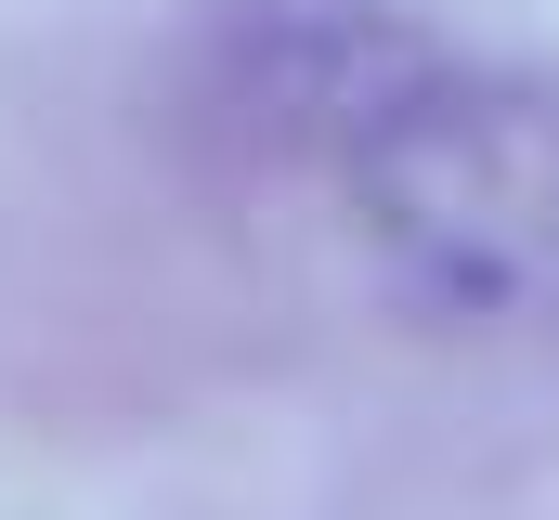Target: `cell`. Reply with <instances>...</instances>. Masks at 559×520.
I'll use <instances>...</instances> for the list:
<instances>
[{
  "mask_svg": "<svg viewBox=\"0 0 559 520\" xmlns=\"http://www.w3.org/2000/svg\"><path fill=\"white\" fill-rule=\"evenodd\" d=\"M338 235L417 339L559 326V92L508 66H429L338 169Z\"/></svg>",
  "mask_w": 559,
  "mask_h": 520,
  "instance_id": "cell-1",
  "label": "cell"
},
{
  "mask_svg": "<svg viewBox=\"0 0 559 520\" xmlns=\"http://www.w3.org/2000/svg\"><path fill=\"white\" fill-rule=\"evenodd\" d=\"M429 66L404 0H195L169 105L222 169H338Z\"/></svg>",
  "mask_w": 559,
  "mask_h": 520,
  "instance_id": "cell-2",
  "label": "cell"
}]
</instances>
